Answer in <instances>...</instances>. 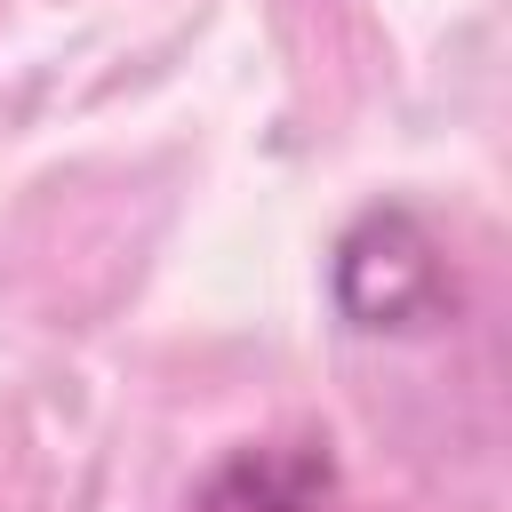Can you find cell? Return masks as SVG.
<instances>
[{"mask_svg":"<svg viewBox=\"0 0 512 512\" xmlns=\"http://www.w3.org/2000/svg\"><path fill=\"white\" fill-rule=\"evenodd\" d=\"M328 296L360 336H424L456 312V264L416 208H368L328 256Z\"/></svg>","mask_w":512,"mask_h":512,"instance_id":"6da1fadb","label":"cell"},{"mask_svg":"<svg viewBox=\"0 0 512 512\" xmlns=\"http://www.w3.org/2000/svg\"><path fill=\"white\" fill-rule=\"evenodd\" d=\"M336 456L328 440H240L192 496V512H328Z\"/></svg>","mask_w":512,"mask_h":512,"instance_id":"7a4b0ae2","label":"cell"}]
</instances>
